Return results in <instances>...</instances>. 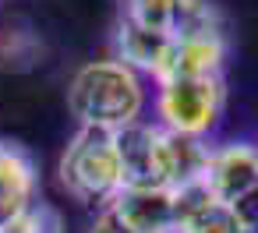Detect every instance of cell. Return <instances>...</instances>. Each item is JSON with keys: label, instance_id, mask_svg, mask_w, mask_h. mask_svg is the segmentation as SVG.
<instances>
[{"label": "cell", "instance_id": "cell-10", "mask_svg": "<svg viewBox=\"0 0 258 233\" xmlns=\"http://www.w3.org/2000/svg\"><path fill=\"white\" fill-rule=\"evenodd\" d=\"M120 22L173 39L180 29V0H120Z\"/></svg>", "mask_w": 258, "mask_h": 233}, {"label": "cell", "instance_id": "cell-3", "mask_svg": "<svg viewBox=\"0 0 258 233\" xmlns=\"http://www.w3.org/2000/svg\"><path fill=\"white\" fill-rule=\"evenodd\" d=\"M226 106V82L223 74L205 78H173L156 85V113L159 127L184 138H202L219 124Z\"/></svg>", "mask_w": 258, "mask_h": 233}, {"label": "cell", "instance_id": "cell-12", "mask_svg": "<svg viewBox=\"0 0 258 233\" xmlns=\"http://www.w3.org/2000/svg\"><path fill=\"white\" fill-rule=\"evenodd\" d=\"M89 233H135V229H131V226H124V222H120V219H117L110 208H103V212L92 219Z\"/></svg>", "mask_w": 258, "mask_h": 233}, {"label": "cell", "instance_id": "cell-4", "mask_svg": "<svg viewBox=\"0 0 258 233\" xmlns=\"http://www.w3.org/2000/svg\"><path fill=\"white\" fill-rule=\"evenodd\" d=\"M205 191L240 212L247 229H258V148L247 141H226L212 145L205 170H202Z\"/></svg>", "mask_w": 258, "mask_h": 233}, {"label": "cell", "instance_id": "cell-5", "mask_svg": "<svg viewBox=\"0 0 258 233\" xmlns=\"http://www.w3.org/2000/svg\"><path fill=\"white\" fill-rule=\"evenodd\" d=\"M120 148V170L124 187L135 191H173L177 170H173V134L159 124H135L117 134Z\"/></svg>", "mask_w": 258, "mask_h": 233}, {"label": "cell", "instance_id": "cell-2", "mask_svg": "<svg viewBox=\"0 0 258 233\" xmlns=\"http://www.w3.org/2000/svg\"><path fill=\"white\" fill-rule=\"evenodd\" d=\"M57 180L75 201H82L89 208H99V212L110 208V201L124 191L117 134L113 131H96V127H78L60 152Z\"/></svg>", "mask_w": 258, "mask_h": 233}, {"label": "cell", "instance_id": "cell-14", "mask_svg": "<svg viewBox=\"0 0 258 233\" xmlns=\"http://www.w3.org/2000/svg\"><path fill=\"white\" fill-rule=\"evenodd\" d=\"M254 148H258V145H254Z\"/></svg>", "mask_w": 258, "mask_h": 233}, {"label": "cell", "instance_id": "cell-9", "mask_svg": "<svg viewBox=\"0 0 258 233\" xmlns=\"http://www.w3.org/2000/svg\"><path fill=\"white\" fill-rule=\"evenodd\" d=\"M32 201H36L32 156L15 141H0V229H8Z\"/></svg>", "mask_w": 258, "mask_h": 233}, {"label": "cell", "instance_id": "cell-1", "mask_svg": "<svg viewBox=\"0 0 258 233\" xmlns=\"http://www.w3.org/2000/svg\"><path fill=\"white\" fill-rule=\"evenodd\" d=\"M68 110L78 120V127L120 134V131L142 124L145 82L138 71H131L117 57L92 60L75 71V78L68 85Z\"/></svg>", "mask_w": 258, "mask_h": 233}, {"label": "cell", "instance_id": "cell-7", "mask_svg": "<svg viewBox=\"0 0 258 233\" xmlns=\"http://www.w3.org/2000/svg\"><path fill=\"white\" fill-rule=\"evenodd\" d=\"M173 191H177V233H251L240 212L216 201L202 180Z\"/></svg>", "mask_w": 258, "mask_h": 233}, {"label": "cell", "instance_id": "cell-8", "mask_svg": "<svg viewBox=\"0 0 258 233\" xmlns=\"http://www.w3.org/2000/svg\"><path fill=\"white\" fill-rule=\"evenodd\" d=\"M110 212L135 233H177V191H135L124 187Z\"/></svg>", "mask_w": 258, "mask_h": 233}, {"label": "cell", "instance_id": "cell-13", "mask_svg": "<svg viewBox=\"0 0 258 233\" xmlns=\"http://www.w3.org/2000/svg\"><path fill=\"white\" fill-rule=\"evenodd\" d=\"M251 233H258V229H251Z\"/></svg>", "mask_w": 258, "mask_h": 233}, {"label": "cell", "instance_id": "cell-11", "mask_svg": "<svg viewBox=\"0 0 258 233\" xmlns=\"http://www.w3.org/2000/svg\"><path fill=\"white\" fill-rule=\"evenodd\" d=\"M8 233H64V219H60V212H57L53 205L32 201V205L8 226Z\"/></svg>", "mask_w": 258, "mask_h": 233}, {"label": "cell", "instance_id": "cell-6", "mask_svg": "<svg viewBox=\"0 0 258 233\" xmlns=\"http://www.w3.org/2000/svg\"><path fill=\"white\" fill-rule=\"evenodd\" d=\"M230 53L226 29H202V32H180L173 36L170 64L166 74L156 82H173V78H205V74H223V60Z\"/></svg>", "mask_w": 258, "mask_h": 233}]
</instances>
